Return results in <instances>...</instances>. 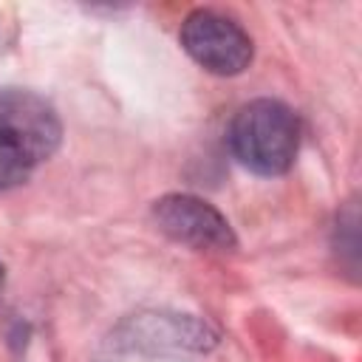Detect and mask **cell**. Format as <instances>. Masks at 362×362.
I'll list each match as a JSON object with an SVG mask.
<instances>
[{
	"label": "cell",
	"instance_id": "3957f363",
	"mask_svg": "<svg viewBox=\"0 0 362 362\" xmlns=\"http://www.w3.org/2000/svg\"><path fill=\"white\" fill-rule=\"evenodd\" d=\"M110 345L116 351L139 356H187L212 351L218 345V331L195 314L144 308L127 314L113 328Z\"/></svg>",
	"mask_w": 362,
	"mask_h": 362
},
{
	"label": "cell",
	"instance_id": "5b68a950",
	"mask_svg": "<svg viewBox=\"0 0 362 362\" xmlns=\"http://www.w3.org/2000/svg\"><path fill=\"white\" fill-rule=\"evenodd\" d=\"M156 226L175 243L198 252H232L238 238L232 223L209 201L189 192H170L153 204Z\"/></svg>",
	"mask_w": 362,
	"mask_h": 362
},
{
	"label": "cell",
	"instance_id": "8992f818",
	"mask_svg": "<svg viewBox=\"0 0 362 362\" xmlns=\"http://www.w3.org/2000/svg\"><path fill=\"white\" fill-rule=\"evenodd\" d=\"M359 226V218H356V204L354 201H348V206L339 212V218H337V252H348V263H351V269H356V246H359V240H356V229Z\"/></svg>",
	"mask_w": 362,
	"mask_h": 362
},
{
	"label": "cell",
	"instance_id": "7a4b0ae2",
	"mask_svg": "<svg viewBox=\"0 0 362 362\" xmlns=\"http://www.w3.org/2000/svg\"><path fill=\"white\" fill-rule=\"evenodd\" d=\"M229 150L255 175H283L300 147V119L277 99H252L229 122Z\"/></svg>",
	"mask_w": 362,
	"mask_h": 362
},
{
	"label": "cell",
	"instance_id": "6da1fadb",
	"mask_svg": "<svg viewBox=\"0 0 362 362\" xmlns=\"http://www.w3.org/2000/svg\"><path fill=\"white\" fill-rule=\"evenodd\" d=\"M62 122L34 90L0 88V189L28 181L34 167L57 153Z\"/></svg>",
	"mask_w": 362,
	"mask_h": 362
},
{
	"label": "cell",
	"instance_id": "52a82bcc",
	"mask_svg": "<svg viewBox=\"0 0 362 362\" xmlns=\"http://www.w3.org/2000/svg\"><path fill=\"white\" fill-rule=\"evenodd\" d=\"M0 274H3V266H0Z\"/></svg>",
	"mask_w": 362,
	"mask_h": 362
},
{
	"label": "cell",
	"instance_id": "277c9868",
	"mask_svg": "<svg viewBox=\"0 0 362 362\" xmlns=\"http://www.w3.org/2000/svg\"><path fill=\"white\" fill-rule=\"evenodd\" d=\"M181 48L215 76H238L252 65L255 42L246 28L215 8H195L178 31Z\"/></svg>",
	"mask_w": 362,
	"mask_h": 362
}]
</instances>
